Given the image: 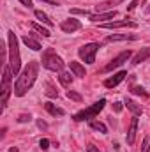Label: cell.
Here are the masks:
<instances>
[{
    "label": "cell",
    "instance_id": "4316f807",
    "mask_svg": "<svg viewBox=\"0 0 150 152\" xmlns=\"http://www.w3.org/2000/svg\"><path fill=\"white\" fill-rule=\"evenodd\" d=\"M71 14H83V16H90V11H87V9H71Z\"/></svg>",
    "mask_w": 150,
    "mask_h": 152
},
{
    "label": "cell",
    "instance_id": "d6986e66",
    "mask_svg": "<svg viewBox=\"0 0 150 152\" xmlns=\"http://www.w3.org/2000/svg\"><path fill=\"white\" fill-rule=\"evenodd\" d=\"M23 42H25V46H28V48L34 50V51H39V50H41V44H39L34 37H30V36H23Z\"/></svg>",
    "mask_w": 150,
    "mask_h": 152
},
{
    "label": "cell",
    "instance_id": "6da1fadb",
    "mask_svg": "<svg viewBox=\"0 0 150 152\" xmlns=\"http://www.w3.org/2000/svg\"><path fill=\"white\" fill-rule=\"evenodd\" d=\"M37 75H39V64L37 62H28L27 67L18 75L16 81H14V96L23 97L32 88V85L36 83Z\"/></svg>",
    "mask_w": 150,
    "mask_h": 152
},
{
    "label": "cell",
    "instance_id": "836d02e7",
    "mask_svg": "<svg viewBox=\"0 0 150 152\" xmlns=\"http://www.w3.org/2000/svg\"><path fill=\"white\" fill-rule=\"evenodd\" d=\"M20 2H21V4H23L25 7H28V9L32 7V0H20Z\"/></svg>",
    "mask_w": 150,
    "mask_h": 152
},
{
    "label": "cell",
    "instance_id": "cb8c5ba5",
    "mask_svg": "<svg viewBox=\"0 0 150 152\" xmlns=\"http://www.w3.org/2000/svg\"><path fill=\"white\" fill-rule=\"evenodd\" d=\"M44 92H46V96H48V97H57V96H58V92L53 88V85H51V83H46V90H44Z\"/></svg>",
    "mask_w": 150,
    "mask_h": 152
},
{
    "label": "cell",
    "instance_id": "603a6c76",
    "mask_svg": "<svg viewBox=\"0 0 150 152\" xmlns=\"http://www.w3.org/2000/svg\"><path fill=\"white\" fill-rule=\"evenodd\" d=\"M32 28H34L36 32H39V34H42L44 37H50V36H51V32H50L48 28H44L42 25H39V23H32Z\"/></svg>",
    "mask_w": 150,
    "mask_h": 152
},
{
    "label": "cell",
    "instance_id": "ac0fdd59",
    "mask_svg": "<svg viewBox=\"0 0 150 152\" xmlns=\"http://www.w3.org/2000/svg\"><path fill=\"white\" fill-rule=\"evenodd\" d=\"M125 106H127V110H131L134 117H138V115H141V106H138L133 99H125V103H124Z\"/></svg>",
    "mask_w": 150,
    "mask_h": 152
},
{
    "label": "cell",
    "instance_id": "52a82bcc",
    "mask_svg": "<svg viewBox=\"0 0 150 152\" xmlns=\"http://www.w3.org/2000/svg\"><path fill=\"white\" fill-rule=\"evenodd\" d=\"M133 57V51L131 50H127V51H122V53H118L115 58H113L111 62L108 64V66H104L103 69H101V73H111L113 69H117V67H120L122 64H125L129 58Z\"/></svg>",
    "mask_w": 150,
    "mask_h": 152
},
{
    "label": "cell",
    "instance_id": "8fae6325",
    "mask_svg": "<svg viewBox=\"0 0 150 152\" xmlns=\"http://www.w3.org/2000/svg\"><path fill=\"white\" fill-rule=\"evenodd\" d=\"M127 76L125 71H120V73H117V75H113L111 78H108L106 81H104V87H108V88H113V87H117L120 81H124V78Z\"/></svg>",
    "mask_w": 150,
    "mask_h": 152
},
{
    "label": "cell",
    "instance_id": "d4e9b609",
    "mask_svg": "<svg viewBox=\"0 0 150 152\" xmlns=\"http://www.w3.org/2000/svg\"><path fill=\"white\" fill-rule=\"evenodd\" d=\"M131 92H133V94H136V96H143V97H147V96H149V94L145 92V88H143V87H133V88H131Z\"/></svg>",
    "mask_w": 150,
    "mask_h": 152
},
{
    "label": "cell",
    "instance_id": "d6a6232c",
    "mask_svg": "<svg viewBox=\"0 0 150 152\" xmlns=\"http://www.w3.org/2000/svg\"><path fill=\"white\" fill-rule=\"evenodd\" d=\"M37 126H39V129H46V127H48V124H46L44 120H37Z\"/></svg>",
    "mask_w": 150,
    "mask_h": 152
},
{
    "label": "cell",
    "instance_id": "2e32d148",
    "mask_svg": "<svg viewBox=\"0 0 150 152\" xmlns=\"http://www.w3.org/2000/svg\"><path fill=\"white\" fill-rule=\"evenodd\" d=\"M44 108H46V112H50L53 117H64V115H66V112H64L62 108H58V106L53 104V103H44Z\"/></svg>",
    "mask_w": 150,
    "mask_h": 152
},
{
    "label": "cell",
    "instance_id": "8992f818",
    "mask_svg": "<svg viewBox=\"0 0 150 152\" xmlns=\"http://www.w3.org/2000/svg\"><path fill=\"white\" fill-rule=\"evenodd\" d=\"M11 76H12V71H11V66H7L4 69V76H2V110L7 106V99L11 96Z\"/></svg>",
    "mask_w": 150,
    "mask_h": 152
},
{
    "label": "cell",
    "instance_id": "ba28073f",
    "mask_svg": "<svg viewBox=\"0 0 150 152\" xmlns=\"http://www.w3.org/2000/svg\"><path fill=\"white\" fill-rule=\"evenodd\" d=\"M103 28H122V27H131V28H136L138 23L131 21V20H120V21H110V23H103L101 25Z\"/></svg>",
    "mask_w": 150,
    "mask_h": 152
},
{
    "label": "cell",
    "instance_id": "7402d4cb",
    "mask_svg": "<svg viewBox=\"0 0 150 152\" xmlns=\"http://www.w3.org/2000/svg\"><path fill=\"white\" fill-rule=\"evenodd\" d=\"M36 18H37L41 23H44V25H48V27H53V21L48 18L46 12H42V11H36Z\"/></svg>",
    "mask_w": 150,
    "mask_h": 152
},
{
    "label": "cell",
    "instance_id": "5b68a950",
    "mask_svg": "<svg viewBox=\"0 0 150 152\" xmlns=\"http://www.w3.org/2000/svg\"><path fill=\"white\" fill-rule=\"evenodd\" d=\"M99 48H101L99 42H88V44H83V46L78 50V55H79V58H81L83 62L94 64V62H95V53H97Z\"/></svg>",
    "mask_w": 150,
    "mask_h": 152
},
{
    "label": "cell",
    "instance_id": "9c48e42d",
    "mask_svg": "<svg viewBox=\"0 0 150 152\" xmlns=\"http://www.w3.org/2000/svg\"><path fill=\"white\" fill-rule=\"evenodd\" d=\"M60 28L64 30V32H67V34H73L76 30H79L81 28V23L74 20V18H71V20H66V21H62L60 23Z\"/></svg>",
    "mask_w": 150,
    "mask_h": 152
},
{
    "label": "cell",
    "instance_id": "83f0119b",
    "mask_svg": "<svg viewBox=\"0 0 150 152\" xmlns=\"http://www.w3.org/2000/svg\"><path fill=\"white\" fill-rule=\"evenodd\" d=\"M39 145H41V149H42V151H48V149H50V140H46V138H42Z\"/></svg>",
    "mask_w": 150,
    "mask_h": 152
},
{
    "label": "cell",
    "instance_id": "3957f363",
    "mask_svg": "<svg viewBox=\"0 0 150 152\" xmlns=\"http://www.w3.org/2000/svg\"><path fill=\"white\" fill-rule=\"evenodd\" d=\"M42 66L48 69V71H53V73H62L64 69V60L53 51V50H48L44 55H42Z\"/></svg>",
    "mask_w": 150,
    "mask_h": 152
},
{
    "label": "cell",
    "instance_id": "ffe728a7",
    "mask_svg": "<svg viewBox=\"0 0 150 152\" xmlns=\"http://www.w3.org/2000/svg\"><path fill=\"white\" fill-rule=\"evenodd\" d=\"M58 81H60L64 87H71V83H73V75H71V73L62 71V73L58 75Z\"/></svg>",
    "mask_w": 150,
    "mask_h": 152
},
{
    "label": "cell",
    "instance_id": "44dd1931",
    "mask_svg": "<svg viewBox=\"0 0 150 152\" xmlns=\"http://www.w3.org/2000/svg\"><path fill=\"white\" fill-rule=\"evenodd\" d=\"M90 127H92V129H95V131H99V133H103V134H106V133H108V127H106L103 122L94 120V118L90 120Z\"/></svg>",
    "mask_w": 150,
    "mask_h": 152
},
{
    "label": "cell",
    "instance_id": "7a4b0ae2",
    "mask_svg": "<svg viewBox=\"0 0 150 152\" xmlns=\"http://www.w3.org/2000/svg\"><path fill=\"white\" fill-rule=\"evenodd\" d=\"M7 44H9V66L12 75L18 76L21 71V57H20V48H18V37L12 30L7 32Z\"/></svg>",
    "mask_w": 150,
    "mask_h": 152
},
{
    "label": "cell",
    "instance_id": "7c38bea8",
    "mask_svg": "<svg viewBox=\"0 0 150 152\" xmlns=\"http://www.w3.org/2000/svg\"><path fill=\"white\" fill-rule=\"evenodd\" d=\"M136 131H138V118L134 117V118L131 120V126H129V131H127V145H134Z\"/></svg>",
    "mask_w": 150,
    "mask_h": 152
},
{
    "label": "cell",
    "instance_id": "f546056e",
    "mask_svg": "<svg viewBox=\"0 0 150 152\" xmlns=\"http://www.w3.org/2000/svg\"><path fill=\"white\" fill-rule=\"evenodd\" d=\"M87 152H101V151H99L95 145H92V143H90V145H87Z\"/></svg>",
    "mask_w": 150,
    "mask_h": 152
},
{
    "label": "cell",
    "instance_id": "d590c367",
    "mask_svg": "<svg viewBox=\"0 0 150 152\" xmlns=\"http://www.w3.org/2000/svg\"><path fill=\"white\" fill-rule=\"evenodd\" d=\"M143 151H145V152H150V147H149V145H147V147H145Z\"/></svg>",
    "mask_w": 150,
    "mask_h": 152
},
{
    "label": "cell",
    "instance_id": "5bb4252c",
    "mask_svg": "<svg viewBox=\"0 0 150 152\" xmlns=\"http://www.w3.org/2000/svg\"><path fill=\"white\" fill-rule=\"evenodd\" d=\"M149 57H150V48H141V50L133 57V64H134V66H138V64L145 62Z\"/></svg>",
    "mask_w": 150,
    "mask_h": 152
},
{
    "label": "cell",
    "instance_id": "e575fe53",
    "mask_svg": "<svg viewBox=\"0 0 150 152\" xmlns=\"http://www.w3.org/2000/svg\"><path fill=\"white\" fill-rule=\"evenodd\" d=\"M9 152H18V149H16V147H11V149H9Z\"/></svg>",
    "mask_w": 150,
    "mask_h": 152
},
{
    "label": "cell",
    "instance_id": "4fadbf2b",
    "mask_svg": "<svg viewBox=\"0 0 150 152\" xmlns=\"http://www.w3.org/2000/svg\"><path fill=\"white\" fill-rule=\"evenodd\" d=\"M136 39H138L136 34H111L106 37V41L113 42V41H136Z\"/></svg>",
    "mask_w": 150,
    "mask_h": 152
},
{
    "label": "cell",
    "instance_id": "9a60e30c",
    "mask_svg": "<svg viewBox=\"0 0 150 152\" xmlns=\"http://www.w3.org/2000/svg\"><path fill=\"white\" fill-rule=\"evenodd\" d=\"M69 67H71L73 75L78 76V78H85V76H87V71H85V67H83L79 62H74V60H71V62H69Z\"/></svg>",
    "mask_w": 150,
    "mask_h": 152
},
{
    "label": "cell",
    "instance_id": "30bf717a",
    "mask_svg": "<svg viewBox=\"0 0 150 152\" xmlns=\"http://www.w3.org/2000/svg\"><path fill=\"white\" fill-rule=\"evenodd\" d=\"M115 16H117V11L113 9V11H108V12L90 14V21H94V23H101V21H104V20H113Z\"/></svg>",
    "mask_w": 150,
    "mask_h": 152
},
{
    "label": "cell",
    "instance_id": "4dcf8cb0",
    "mask_svg": "<svg viewBox=\"0 0 150 152\" xmlns=\"http://www.w3.org/2000/svg\"><path fill=\"white\" fill-rule=\"evenodd\" d=\"M136 5H138V0H133V2H131V4L127 5V11H133V9H134Z\"/></svg>",
    "mask_w": 150,
    "mask_h": 152
},
{
    "label": "cell",
    "instance_id": "484cf974",
    "mask_svg": "<svg viewBox=\"0 0 150 152\" xmlns=\"http://www.w3.org/2000/svg\"><path fill=\"white\" fill-rule=\"evenodd\" d=\"M67 97H69V99H73V101H78V103L83 99V97H81V94H78V92H74V90H69V92H67Z\"/></svg>",
    "mask_w": 150,
    "mask_h": 152
},
{
    "label": "cell",
    "instance_id": "1f68e13d",
    "mask_svg": "<svg viewBox=\"0 0 150 152\" xmlns=\"http://www.w3.org/2000/svg\"><path fill=\"white\" fill-rule=\"evenodd\" d=\"M113 110H115L117 113H118V112H122V103H115V104H113Z\"/></svg>",
    "mask_w": 150,
    "mask_h": 152
},
{
    "label": "cell",
    "instance_id": "277c9868",
    "mask_svg": "<svg viewBox=\"0 0 150 152\" xmlns=\"http://www.w3.org/2000/svg\"><path fill=\"white\" fill-rule=\"evenodd\" d=\"M104 104H106V99H99L97 103H94L92 106H88V108H85V110H81V112H78V113L73 117V120L74 122H83V120H92L95 115L99 113L103 108H104Z\"/></svg>",
    "mask_w": 150,
    "mask_h": 152
},
{
    "label": "cell",
    "instance_id": "e0dca14e",
    "mask_svg": "<svg viewBox=\"0 0 150 152\" xmlns=\"http://www.w3.org/2000/svg\"><path fill=\"white\" fill-rule=\"evenodd\" d=\"M124 0H106V2H103V4H99V5H95V9H97V12H103V11H106V9H110L113 5H118V4H122Z\"/></svg>",
    "mask_w": 150,
    "mask_h": 152
},
{
    "label": "cell",
    "instance_id": "f1b7e54d",
    "mask_svg": "<svg viewBox=\"0 0 150 152\" xmlns=\"http://www.w3.org/2000/svg\"><path fill=\"white\" fill-rule=\"evenodd\" d=\"M30 115H27V113H21L20 117H18V122H30Z\"/></svg>",
    "mask_w": 150,
    "mask_h": 152
}]
</instances>
